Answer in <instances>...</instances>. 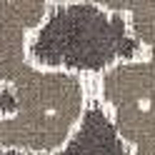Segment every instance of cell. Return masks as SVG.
Returning a JSON list of instances; mask_svg holds the SVG:
<instances>
[{"label": "cell", "instance_id": "6da1fadb", "mask_svg": "<svg viewBox=\"0 0 155 155\" xmlns=\"http://www.w3.org/2000/svg\"><path fill=\"white\" fill-rule=\"evenodd\" d=\"M45 25H38L28 45L40 70H75L100 75L115 63L135 60L143 45L128 35V18L105 5H50Z\"/></svg>", "mask_w": 155, "mask_h": 155}]
</instances>
